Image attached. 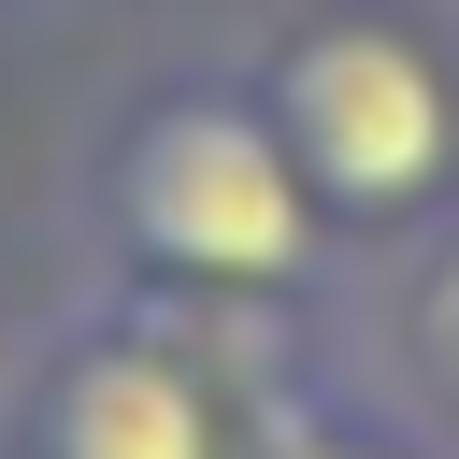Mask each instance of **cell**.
<instances>
[{
  "label": "cell",
  "instance_id": "cell-1",
  "mask_svg": "<svg viewBox=\"0 0 459 459\" xmlns=\"http://www.w3.org/2000/svg\"><path fill=\"white\" fill-rule=\"evenodd\" d=\"M72 244L100 287H143V301H316V316H344L373 287L230 57H186V72H143L129 100H100V129L72 143Z\"/></svg>",
  "mask_w": 459,
  "mask_h": 459
},
{
  "label": "cell",
  "instance_id": "cell-2",
  "mask_svg": "<svg viewBox=\"0 0 459 459\" xmlns=\"http://www.w3.org/2000/svg\"><path fill=\"white\" fill-rule=\"evenodd\" d=\"M230 72L287 129L359 273L459 215V0H301Z\"/></svg>",
  "mask_w": 459,
  "mask_h": 459
},
{
  "label": "cell",
  "instance_id": "cell-3",
  "mask_svg": "<svg viewBox=\"0 0 459 459\" xmlns=\"http://www.w3.org/2000/svg\"><path fill=\"white\" fill-rule=\"evenodd\" d=\"M258 402L186 301L72 287L0 344V459H244Z\"/></svg>",
  "mask_w": 459,
  "mask_h": 459
},
{
  "label": "cell",
  "instance_id": "cell-4",
  "mask_svg": "<svg viewBox=\"0 0 459 459\" xmlns=\"http://www.w3.org/2000/svg\"><path fill=\"white\" fill-rule=\"evenodd\" d=\"M359 359H373V387L459 459V215H445L430 244L373 258V287H359Z\"/></svg>",
  "mask_w": 459,
  "mask_h": 459
},
{
  "label": "cell",
  "instance_id": "cell-5",
  "mask_svg": "<svg viewBox=\"0 0 459 459\" xmlns=\"http://www.w3.org/2000/svg\"><path fill=\"white\" fill-rule=\"evenodd\" d=\"M244 459H445L387 387H373V359L344 373V387H316V402H287V416H258V445Z\"/></svg>",
  "mask_w": 459,
  "mask_h": 459
}]
</instances>
